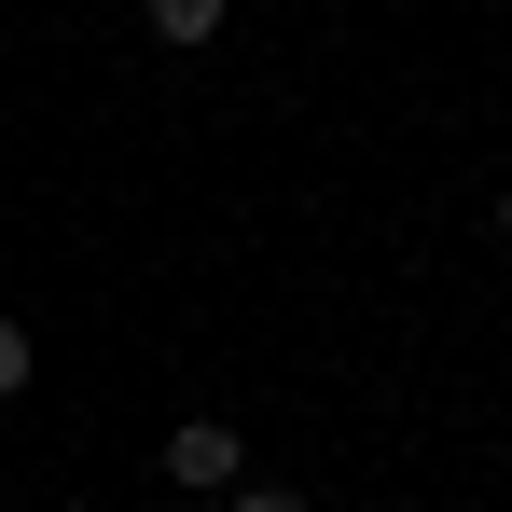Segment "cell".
<instances>
[{
	"label": "cell",
	"instance_id": "1",
	"mask_svg": "<svg viewBox=\"0 0 512 512\" xmlns=\"http://www.w3.org/2000/svg\"><path fill=\"white\" fill-rule=\"evenodd\" d=\"M236 471H250V443H236L222 416H180L167 429V485H236Z\"/></svg>",
	"mask_w": 512,
	"mask_h": 512
},
{
	"label": "cell",
	"instance_id": "5",
	"mask_svg": "<svg viewBox=\"0 0 512 512\" xmlns=\"http://www.w3.org/2000/svg\"><path fill=\"white\" fill-rule=\"evenodd\" d=\"M499 236H512V194H499Z\"/></svg>",
	"mask_w": 512,
	"mask_h": 512
},
{
	"label": "cell",
	"instance_id": "4",
	"mask_svg": "<svg viewBox=\"0 0 512 512\" xmlns=\"http://www.w3.org/2000/svg\"><path fill=\"white\" fill-rule=\"evenodd\" d=\"M28 388V319H0V402Z\"/></svg>",
	"mask_w": 512,
	"mask_h": 512
},
{
	"label": "cell",
	"instance_id": "2",
	"mask_svg": "<svg viewBox=\"0 0 512 512\" xmlns=\"http://www.w3.org/2000/svg\"><path fill=\"white\" fill-rule=\"evenodd\" d=\"M139 28H153L167 56H194V42H222V0H139Z\"/></svg>",
	"mask_w": 512,
	"mask_h": 512
},
{
	"label": "cell",
	"instance_id": "3",
	"mask_svg": "<svg viewBox=\"0 0 512 512\" xmlns=\"http://www.w3.org/2000/svg\"><path fill=\"white\" fill-rule=\"evenodd\" d=\"M222 512H305V485H222Z\"/></svg>",
	"mask_w": 512,
	"mask_h": 512
}]
</instances>
